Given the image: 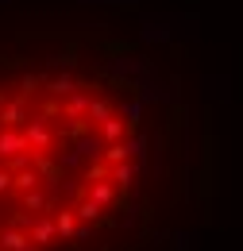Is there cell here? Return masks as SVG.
Returning a JSON list of instances; mask_svg holds the SVG:
<instances>
[{
  "label": "cell",
  "instance_id": "1",
  "mask_svg": "<svg viewBox=\"0 0 243 251\" xmlns=\"http://www.w3.org/2000/svg\"><path fill=\"white\" fill-rule=\"evenodd\" d=\"M147 135L131 89L73 62L0 74V251H77L131 205Z\"/></svg>",
  "mask_w": 243,
  "mask_h": 251
}]
</instances>
